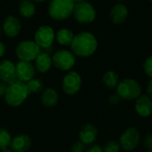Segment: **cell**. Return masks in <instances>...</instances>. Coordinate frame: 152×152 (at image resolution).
<instances>
[{"mask_svg":"<svg viewBox=\"0 0 152 152\" xmlns=\"http://www.w3.org/2000/svg\"><path fill=\"white\" fill-rule=\"evenodd\" d=\"M32 145L31 138L27 134H18L12 137L10 149L13 152H27Z\"/></svg>","mask_w":152,"mask_h":152,"instance_id":"2e32d148","label":"cell"},{"mask_svg":"<svg viewBox=\"0 0 152 152\" xmlns=\"http://www.w3.org/2000/svg\"><path fill=\"white\" fill-rule=\"evenodd\" d=\"M120 101H121V98L118 95V94H112V95H110V97L109 98V102H110V103L112 104V105H117V104H118V103L120 102Z\"/></svg>","mask_w":152,"mask_h":152,"instance_id":"f546056e","label":"cell"},{"mask_svg":"<svg viewBox=\"0 0 152 152\" xmlns=\"http://www.w3.org/2000/svg\"><path fill=\"white\" fill-rule=\"evenodd\" d=\"M28 90L30 94H39L44 90V83L41 79L34 77L26 83Z\"/></svg>","mask_w":152,"mask_h":152,"instance_id":"603a6c76","label":"cell"},{"mask_svg":"<svg viewBox=\"0 0 152 152\" xmlns=\"http://www.w3.org/2000/svg\"><path fill=\"white\" fill-rule=\"evenodd\" d=\"M98 136V130L97 128L92 124L85 125L78 134L79 141L83 142L86 146H91L95 143Z\"/></svg>","mask_w":152,"mask_h":152,"instance_id":"5bb4252c","label":"cell"},{"mask_svg":"<svg viewBox=\"0 0 152 152\" xmlns=\"http://www.w3.org/2000/svg\"><path fill=\"white\" fill-rule=\"evenodd\" d=\"M150 1H151V2H152V0H150Z\"/></svg>","mask_w":152,"mask_h":152,"instance_id":"ab89813d","label":"cell"},{"mask_svg":"<svg viewBox=\"0 0 152 152\" xmlns=\"http://www.w3.org/2000/svg\"><path fill=\"white\" fill-rule=\"evenodd\" d=\"M86 145L81 142L80 141H77L76 142H74L72 145H71V149H70V151L71 152H86Z\"/></svg>","mask_w":152,"mask_h":152,"instance_id":"4316f807","label":"cell"},{"mask_svg":"<svg viewBox=\"0 0 152 152\" xmlns=\"http://www.w3.org/2000/svg\"><path fill=\"white\" fill-rule=\"evenodd\" d=\"M33 1L37 2V3H40V2H43V1H45V0H33Z\"/></svg>","mask_w":152,"mask_h":152,"instance_id":"d590c367","label":"cell"},{"mask_svg":"<svg viewBox=\"0 0 152 152\" xmlns=\"http://www.w3.org/2000/svg\"><path fill=\"white\" fill-rule=\"evenodd\" d=\"M53 65L62 71H69L76 63V55L69 50H58L52 56Z\"/></svg>","mask_w":152,"mask_h":152,"instance_id":"52a82bcc","label":"cell"},{"mask_svg":"<svg viewBox=\"0 0 152 152\" xmlns=\"http://www.w3.org/2000/svg\"><path fill=\"white\" fill-rule=\"evenodd\" d=\"M16 73L19 81L27 83L35 77L36 69L30 61H19L16 63Z\"/></svg>","mask_w":152,"mask_h":152,"instance_id":"7c38bea8","label":"cell"},{"mask_svg":"<svg viewBox=\"0 0 152 152\" xmlns=\"http://www.w3.org/2000/svg\"><path fill=\"white\" fill-rule=\"evenodd\" d=\"M74 6L73 0H52L48 7V13L53 20H64L72 15Z\"/></svg>","mask_w":152,"mask_h":152,"instance_id":"3957f363","label":"cell"},{"mask_svg":"<svg viewBox=\"0 0 152 152\" xmlns=\"http://www.w3.org/2000/svg\"><path fill=\"white\" fill-rule=\"evenodd\" d=\"M128 9L127 7L119 3L115 4L111 10H110V18L113 23L115 24H121L126 21L127 16H128Z\"/></svg>","mask_w":152,"mask_h":152,"instance_id":"d6986e66","label":"cell"},{"mask_svg":"<svg viewBox=\"0 0 152 152\" xmlns=\"http://www.w3.org/2000/svg\"><path fill=\"white\" fill-rule=\"evenodd\" d=\"M28 95L29 92L26 83L17 80L7 86V90L4 99L7 105L15 108L22 105L28 99Z\"/></svg>","mask_w":152,"mask_h":152,"instance_id":"7a4b0ae2","label":"cell"},{"mask_svg":"<svg viewBox=\"0 0 152 152\" xmlns=\"http://www.w3.org/2000/svg\"><path fill=\"white\" fill-rule=\"evenodd\" d=\"M72 15L77 22L81 24H88L95 20L96 10L90 3L84 1L75 4Z\"/></svg>","mask_w":152,"mask_h":152,"instance_id":"8992f818","label":"cell"},{"mask_svg":"<svg viewBox=\"0 0 152 152\" xmlns=\"http://www.w3.org/2000/svg\"><path fill=\"white\" fill-rule=\"evenodd\" d=\"M59 94L53 87H47L43 90L40 96L41 103L46 108H53L59 102Z\"/></svg>","mask_w":152,"mask_h":152,"instance_id":"e0dca14e","label":"cell"},{"mask_svg":"<svg viewBox=\"0 0 152 152\" xmlns=\"http://www.w3.org/2000/svg\"><path fill=\"white\" fill-rule=\"evenodd\" d=\"M147 94H148V96H150L152 99V79L149 82V84H148V86H147Z\"/></svg>","mask_w":152,"mask_h":152,"instance_id":"1f68e13d","label":"cell"},{"mask_svg":"<svg viewBox=\"0 0 152 152\" xmlns=\"http://www.w3.org/2000/svg\"><path fill=\"white\" fill-rule=\"evenodd\" d=\"M5 51H6L5 45H4L2 42H0V58H1V57H3V56L4 55Z\"/></svg>","mask_w":152,"mask_h":152,"instance_id":"d6a6232c","label":"cell"},{"mask_svg":"<svg viewBox=\"0 0 152 152\" xmlns=\"http://www.w3.org/2000/svg\"><path fill=\"white\" fill-rule=\"evenodd\" d=\"M134 110L142 118L150 117L152 114V99L146 94L140 95L135 101Z\"/></svg>","mask_w":152,"mask_h":152,"instance_id":"4fadbf2b","label":"cell"},{"mask_svg":"<svg viewBox=\"0 0 152 152\" xmlns=\"http://www.w3.org/2000/svg\"><path fill=\"white\" fill-rule=\"evenodd\" d=\"M141 134L135 127H129L121 134L119 139V145L121 149L126 151H134L139 144Z\"/></svg>","mask_w":152,"mask_h":152,"instance_id":"30bf717a","label":"cell"},{"mask_svg":"<svg viewBox=\"0 0 152 152\" xmlns=\"http://www.w3.org/2000/svg\"><path fill=\"white\" fill-rule=\"evenodd\" d=\"M18 10L20 14L24 18H30L36 12V6L31 0H20Z\"/></svg>","mask_w":152,"mask_h":152,"instance_id":"44dd1931","label":"cell"},{"mask_svg":"<svg viewBox=\"0 0 152 152\" xmlns=\"http://www.w3.org/2000/svg\"><path fill=\"white\" fill-rule=\"evenodd\" d=\"M117 1H118V2H124V1H126V0H117Z\"/></svg>","mask_w":152,"mask_h":152,"instance_id":"8d00e7d4","label":"cell"},{"mask_svg":"<svg viewBox=\"0 0 152 152\" xmlns=\"http://www.w3.org/2000/svg\"><path fill=\"white\" fill-rule=\"evenodd\" d=\"M7 90V85L0 81V98H4Z\"/></svg>","mask_w":152,"mask_h":152,"instance_id":"4dcf8cb0","label":"cell"},{"mask_svg":"<svg viewBox=\"0 0 152 152\" xmlns=\"http://www.w3.org/2000/svg\"><path fill=\"white\" fill-rule=\"evenodd\" d=\"M41 52L42 49L35 41L32 40H23L20 42L15 49L16 56L20 61L30 62L35 61Z\"/></svg>","mask_w":152,"mask_h":152,"instance_id":"5b68a950","label":"cell"},{"mask_svg":"<svg viewBox=\"0 0 152 152\" xmlns=\"http://www.w3.org/2000/svg\"><path fill=\"white\" fill-rule=\"evenodd\" d=\"M117 94L123 100H136L142 95V86L135 79L125 78L119 81L117 86Z\"/></svg>","mask_w":152,"mask_h":152,"instance_id":"277c9868","label":"cell"},{"mask_svg":"<svg viewBox=\"0 0 152 152\" xmlns=\"http://www.w3.org/2000/svg\"><path fill=\"white\" fill-rule=\"evenodd\" d=\"M102 149L104 152H119L121 147L119 145V142L116 141H110L105 143Z\"/></svg>","mask_w":152,"mask_h":152,"instance_id":"d4e9b609","label":"cell"},{"mask_svg":"<svg viewBox=\"0 0 152 152\" xmlns=\"http://www.w3.org/2000/svg\"><path fill=\"white\" fill-rule=\"evenodd\" d=\"M35 61V69L39 72V73H46L48 72L52 66H53V61H52V56L50 53L43 51L41 52L37 57L36 58Z\"/></svg>","mask_w":152,"mask_h":152,"instance_id":"ac0fdd59","label":"cell"},{"mask_svg":"<svg viewBox=\"0 0 152 152\" xmlns=\"http://www.w3.org/2000/svg\"><path fill=\"white\" fill-rule=\"evenodd\" d=\"M74 1V3L75 4H77V3H80V2H84V1H86V0H73Z\"/></svg>","mask_w":152,"mask_h":152,"instance_id":"e575fe53","label":"cell"},{"mask_svg":"<svg viewBox=\"0 0 152 152\" xmlns=\"http://www.w3.org/2000/svg\"><path fill=\"white\" fill-rule=\"evenodd\" d=\"M74 34L73 32L69 29V28H61L60 30L57 31L55 34V39L61 45L68 46L70 45L73 38H74Z\"/></svg>","mask_w":152,"mask_h":152,"instance_id":"ffe728a7","label":"cell"},{"mask_svg":"<svg viewBox=\"0 0 152 152\" xmlns=\"http://www.w3.org/2000/svg\"><path fill=\"white\" fill-rule=\"evenodd\" d=\"M3 30L7 37H12V38L16 37L21 30L20 21L19 20L17 17L9 15L4 20Z\"/></svg>","mask_w":152,"mask_h":152,"instance_id":"9a60e30c","label":"cell"},{"mask_svg":"<svg viewBox=\"0 0 152 152\" xmlns=\"http://www.w3.org/2000/svg\"><path fill=\"white\" fill-rule=\"evenodd\" d=\"M144 145L148 151H152V134H149L145 136Z\"/></svg>","mask_w":152,"mask_h":152,"instance_id":"83f0119b","label":"cell"},{"mask_svg":"<svg viewBox=\"0 0 152 152\" xmlns=\"http://www.w3.org/2000/svg\"><path fill=\"white\" fill-rule=\"evenodd\" d=\"M1 152H13L10 148H7V149H4V150H2Z\"/></svg>","mask_w":152,"mask_h":152,"instance_id":"836d02e7","label":"cell"},{"mask_svg":"<svg viewBox=\"0 0 152 152\" xmlns=\"http://www.w3.org/2000/svg\"><path fill=\"white\" fill-rule=\"evenodd\" d=\"M16 64L10 60H4L0 62V81L7 86L17 81Z\"/></svg>","mask_w":152,"mask_h":152,"instance_id":"8fae6325","label":"cell"},{"mask_svg":"<svg viewBox=\"0 0 152 152\" xmlns=\"http://www.w3.org/2000/svg\"><path fill=\"white\" fill-rule=\"evenodd\" d=\"M143 69L148 77L152 78V55L149 56L143 62Z\"/></svg>","mask_w":152,"mask_h":152,"instance_id":"484cf974","label":"cell"},{"mask_svg":"<svg viewBox=\"0 0 152 152\" xmlns=\"http://www.w3.org/2000/svg\"><path fill=\"white\" fill-rule=\"evenodd\" d=\"M12 139V136L9 131L4 127H0V151L10 148Z\"/></svg>","mask_w":152,"mask_h":152,"instance_id":"cb8c5ba5","label":"cell"},{"mask_svg":"<svg viewBox=\"0 0 152 152\" xmlns=\"http://www.w3.org/2000/svg\"><path fill=\"white\" fill-rule=\"evenodd\" d=\"M82 86V78L77 71L69 70L61 80V89L67 95L77 94Z\"/></svg>","mask_w":152,"mask_h":152,"instance_id":"ba28073f","label":"cell"},{"mask_svg":"<svg viewBox=\"0 0 152 152\" xmlns=\"http://www.w3.org/2000/svg\"><path fill=\"white\" fill-rule=\"evenodd\" d=\"M86 152H104V151H103V149H102L100 145H98V144H95V143H94V144H93V145L89 146V148L86 150Z\"/></svg>","mask_w":152,"mask_h":152,"instance_id":"f1b7e54d","label":"cell"},{"mask_svg":"<svg viewBox=\"0 0 152 152\" xmlns=\"http://www.w3.org/2000/svg\"><path fill=\"white\" fill-rule=\"evenodd\" d=\"M55 39V32L51 26L44 25L39 27L35 35L34 41L37 44V45L44 50L53 47V41Z\"/></svg>","mask_w":152,"mask_h":152,"instance_id":"9c48e42d","label":"cell"},{"mask_svg":"<svg viewBox=\"0 0 152 152\" xmlns=\"http://www.w3.org/2000/svg\"><path fill=\"white\" fill-rule=\"evenodd\" d=\"M147 152H152V151H148Z\"/></svg>","mask_w":152,"mask_h":152,"instance_id":"74e56055","label":"cell"},{"mask_svg":"<svg viewBox=\"0 0 152 152\" xmlns=\"http://www.w3.org/2000/svg\"><path fill=\"white\" fill-rule=\"evenodd\" d=\"M70 47L76 56L86 58L93 55L96 52L98 41L94 34L83 31L74 36Z\"/></svg>","mask_w":152,"mask_h":152,"instance_id":"6da1fadb","label":"cell"},{"mask_svg":"<svg viewBox=\"0 0 152 152\" xmlns=\"http://www.w3.org/2000/svg\"><path fill=\"white\" fill-rule=\"evenodd\" d=\"M0 37H1V29H0Z\"/></svg>","mask_w":152,"mask_h":152,"instance_id":"f35d334b","label":"cell"},{"mask_svg":"<svg viewBox=\"0 0 152 152\" xmlns=\"http://www.w3.org/2000/svg\"><path fill=\"white\" fill-rule=\"evenodd\" d=\"M102 82L107 88L114 89V88H117L119 83V77L115 71L109 70L104 73L102 77Z\"/></svg>","mask_w":152,"mask_h":152,"instance_id":"7402d4cb","label":"cell"}]
</instances>
